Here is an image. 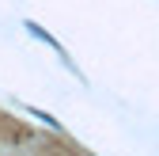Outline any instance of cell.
Returning a JSON list of instances; mask_svg holds the SVG:
<instances>
[]
</instances>
